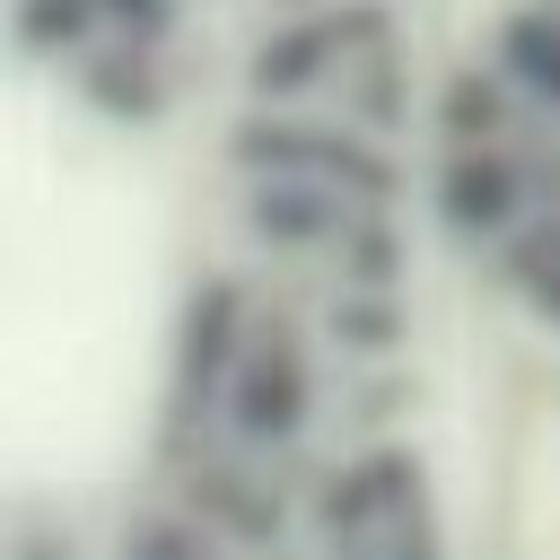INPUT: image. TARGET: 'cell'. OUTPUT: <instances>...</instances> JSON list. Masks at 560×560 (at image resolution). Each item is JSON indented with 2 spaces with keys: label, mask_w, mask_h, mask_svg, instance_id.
<instances>
[{
  "label": "cell",
  "mask_w": 560,
  "mask_h": 560,
  "mask_svg": "<svg viewBox=\"0 0 560 560\" xmlns=\"http://www.w3.org/2000/svg\"><path fill=\"white\" fill-rule=\"evenodd\" d=\"M438 131H446V149H499V140H516V105H508V88H499L490 61L455 70L438 88Z\"/></svg>",
  "instance_id": "cell-11"
},
{
  "label": "cell",
  "mask_w": 560,
  "mask_h": 560,
  "mask_svg": "<svg viewBox=\"0 0 560 560\" xmlns=\"http://www.w3.org/2000/svg\"><path fill=\"white\" fill-rule=\"evenodd\" d=\"M122 560H236L201 516H184V508H158V516H140L131 534H122Z\"/></svg>",
  "instance_id": "cell-12"
},
{
  "label": "cell",
  "mask_w": 560,
  "mask_h": 560,
  "mask_svg": "<svg viewBox=\"0 0 560 560\" xmlns=\"http://www.w3.org/2000/svg\"><path fill=\"white\" fill-rule=\"evenodd\" d=\"M254 332V298L245 280H201L192 306H184V341H175V394H166V464H192V438L219 420V394H228V368Z\"/></svg>",
  "instance_id": "cell-3"
},
{
  "label": "cell",
  "mask_w": 560,
  "mask_h": 560,
  "mask_svg": "<svg viewBox=\"0 0 560 560\" xmlns=\"http://www.w3.org/2000/svg\"><path fill=\"white\" fill-rule=\"evenodd\" d=\"M184 516H201L228 551H271L289 525V499H280V481L262 472V455H210V464H184Z\"/></svg>",
  "instance_id": "cell-7"
},
{
  "label": "cell",
  "mask_w": 560,
  "mask_h": 560,
  "mask_svg": "<svg viewBox=\"0 0 560 560\" xmlns=\"http://www.w3.org/2000/svg\"><path fill=\"white\" fill-rule=\"evenodd\" d=\"M542 9H560V0H542Z\"/></svg>",
  "instance_id": "cell-16"
},
{
  "label": "cell",
  "mask_w": 560,
  "mask_h": 560,
  "mask_svg": "<svg viewBox=\"0 0 560 560\" xmlns=\"http://www.w3.org/2000/svg\"><path fill=\"white\" fill-rule=\"evenodd\" d=\"M542 201H560V175H551L525 140L455 149L446 175H438V219H446V236H464V245H499V236H508L525 210H542Z\"/></svg>",
  "instance_id": "cell-4"
},
{
  "label": "cell",
  "mask_w": 560,
  "mask_h": 560,
  "mask_svg": "<svg viewBox=\"0 0 560 560\" xmlns=\"http://www.w3.org/2000/svg\"><path fill=\"white\" fill-rule=\"evenodd\" d=\"M411 508H429L420 455L411 446H368V455H350V464H332L315 481V542L332 560V551H350L359 534H376V525H394Z\"/></svg>",
  "instance_id": "cell-6"
},
{
  "label": "cell",
  "mask_w": 560,
  "mask_h": 560,
  "mask_svg": "<svg viewBox=\"0 0 560 560\" xmlns=\"http://www.w3.org/2000/svg\"><path fill=\"white\" fill-rule=\"evenodd\" d=\"M385 9H332V18H298V26H271L262 44H254V61H245V88H254V105H298V96H315L341 61H359V52H376L385 44Z\"/></svg>",
  "instance_id": "cell-5"
},
{
  "label": "cell",
  "mask_w": 560,
  "mask_h": 560,
  "mask_svg": "<svg viewBox=\"0 0 560 560\" xmlns=\"http://www.w3.org/2000/svg\"><path fill=\"white\" fill-rule=\"evenodd\" d=\"M18 35L35 44V52H79L88 35H96V0H18Z\"/></svg>",
  "instance_id": "cell-14"
},
{
  "label": "cell",
  "mask_w": 560,
  "mask_h": 560,
  "mask_svg": "<svg viewBox=\"0 0 560 560\" xmlns=\"http://www.w3.org/2000/svg\"><path fill=\"white\" fill-rule=\"evenodd\" d=\"M350 210H359V201H341V192H324V184H280V175H254V184H245V228H254V245H271V254H332L341 228H350Z\"/></svg>",
  "instance_id": "cell-8"
},
{
  "label": "cell",
  "mask_w": 560,
  "mask_h": 560,
  "mask_svg": "<svg viewBox=\"0 0 560 560\" xmlns=\"http://www.w3.org/2000/svg\"><path fill=\"white\" fill-rule=\"evenodd\" d=\"M96 26H114L122 44H166L175 35V0H96Z\"/></svg>",
  "instance_id": "cell-15"
},
{
  "label": "cell",
  "mask_w": 560,
  "mask_h": 560,
  "mask_svg": "<svg viewBox=\"0 0 560 560\" xmlns=\"http://www.w3.org/2000/svg\"><path fill=\"white\" fill-rule=\"evenodd\" d=\"M315 394H324V376H315L306 324L298 315H254V332H245V350L228 368V394H219V429L245 455H280V446L306 438Z\"/></svg>",
  "instance_id": "cell-2"
},
{
  "label": "cell",
  "mask_w": 560,
  "mask_h": 560,
  "mask_svg": "<svg viewBox=\"0 0 560 560\" xmlns=\"http://www.w3.org/2000/svg\"><path fill=\"white\" fill-rule=\"evenodd\" d=\"M88 88H96V96H105L114 114H140V122H149V114L166 105V88H158V79L140 70V44H122L114 61H88Z\"/></svg>",
  "instance_id": "cell-13"
},
{
  "label": "cell",
  "mask_w": 560,
  "mask_h": 560,
  "mask_svg": "<svg viewBox=\"0 0 560 560\" xmlns=\"http://www.w3.org/2000/svg\"><path fill=\"white\" fill-rule=\"evenodd\" d=\"M490 70H499L508 96H525L534 114L560 122V9L534 0V9L499 18V35H490Z\"/></svg>",
  "instance_id": "cell-9"
},
{
  "label": "cell",
  "mask_w": 560,
  "mask_h": 560,
  "mask_svg": "<svg viewBox=\"0 0 560 560\" xmlns=\"http://www.w3.org/2000/svg\"><path fill=\"white\" fill-rule=\"evenodd\" d=\"M499 280H508L542 324H560V201L525 210V219L499 236Z\"/></svg>",
  "instance_id": "cell-10"
},
{
  "label": "cell",
  "mask_w": 560,
  "mask_h": 560,
  "mask_svg": "<svg viewBox=\"0 0 560 560\" xmlns=\"http://www.w3.org/2000/svg\"><path fill=\"white\" fill-rule=\"evenodd\" d=\"M228 158H236L245 184L254 175H280V184H324V192H341L359 210H385L394 201V149L368 140V131H350V122H298L280 105H254L228 131Z\"/></svg>",
  "instance_id": "cell-1"
}]
</instances>
